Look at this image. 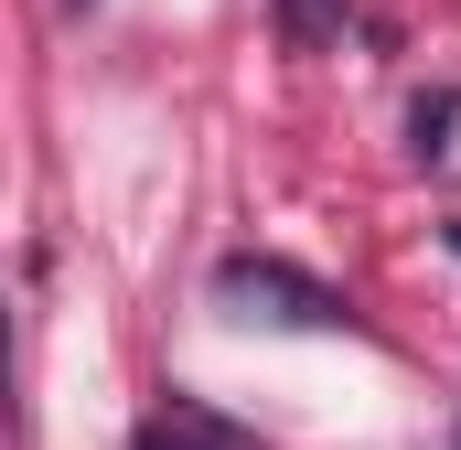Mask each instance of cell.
<instances>
[{
    "label": "cell",
    "instance_id": "obj_1",
    "mask_svg": "<svg viewBox=\"0 0 461 450\" xmlns=\"http://www.w3.org/2000/svg\"><path fill=\"white\" fill-rule=\"evenodd\" d=\"M215 301L247 311V322H312V333H354V301L333 279H312V268H290V257H258V247H236L226 268H215Z\"/></svg>",
    "mask_w": 461,
    "mask_h": 450
},
{
    "label": "cell",
    "instance_id": "obj_2",
    "mask_svg": "<svg viewBox=\"0 0 461 450\" xmlns=\"http://www.w3.org/2000/svg\"><path fill=\"white\" fill-rule=\"evenodd\" d=\"M129 450H258V440H247L236 418H215L204 397H183V386H172V397H161V418H140V440H129Z\"/></svg>",
    "mask_w": 461,
    "mask_h": 450
},
{
    "label": "cell",
    "instance_id": "obj_5",
    "mask_svg": "<svg viewBox=\"0 0 461 450\" xmlns=\"http://www.w3.org/2000/svg\"><path fill=\"white\" fill-rule=\"evenodd\" d=\"M440 247H451V257H461V215H440Z\"/></svg>",
    "mask_w": 461,
    "mask_h": 450
},
{
    "label": "cell",
    "instance_id": "obj_3",
    "mask_svg": "<svg viewBox=\"0 0 461 450\" xmlns=\"http://www.w3.org/2000/svg\"><path fill=\"white\" fill-rule=\"evenodd\" d=\"M268 22H279V43H290V54L344 43V0H268Z\"/></svg>",
    "mask_w": 461,
    "mask_h": 450
},
{
    "label": "cell",
    "instance_id": "obj_4",
    "mask_svg": "<svg viewBox=\"0 0 461 450\" xmlns=\"http://www.w3.org/2000/svg\"><path fill=\"white\" fill-rule=\"evenodd\" d=\"M451 129H461V86L408 97V150H419V161H451Z\"/></svg>",
    "mask_w": 461,
    "mask_h": 450
}]
</instances>
